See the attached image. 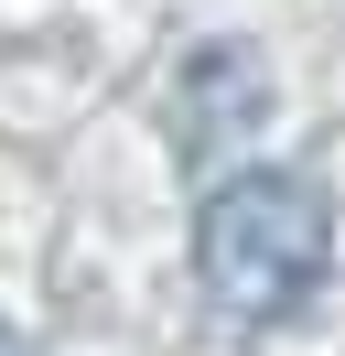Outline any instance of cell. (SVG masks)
I'll return each mask as SVG.
<instances>
[{"label": "cell", "mask_w": 345, "mask_h": 356, "mask_svg": "<svg viewBox=\"0 0 345 356\" xmlns=\"http://www.w3.org/2000/svg\"><path fill=\"white\" fill-rule=\"evenodd\" d=\"M0 356H33V346H22V334H11V324H0Z\"/></svg>", "instance_id": "7a4b0ae2"}, {"label": "cell", "mask_w": 345, "mask_h": 356, "mask_svg": "<svg viewBox=\"0 0 345 356\" xmlns=\"http://www.w3.org/2000/svg\"><path fill=\"white\" fill-rule=\"evenodd\" d=\"M194 270L237 324H291L335 270V195L313 173H280V162L227 173L194 216Z\"/></svg>", "instance_id": "6da1fadb"}]
</instances>
